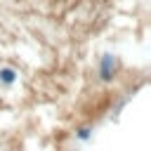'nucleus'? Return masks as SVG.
Segmentation results:
<instances>
[{
	"label": "nucleus",
	"instance_id": "nucleus-1",
	"mask_svg": "<svg viewBox=\"0 0 151 151\" xmlns=\"http://www.w3.org/2000/svg\"><path fill=\"white\" fill-rule=\"evenodd\" d=\"M113 68H116V59L111 57V54H104L101 57V64H99V76H101V80H111L113 78Z\"/></svg>",
	"mask_w": 151,
	"mask_h": 151
},
{
	"label": "nucleus",
	"instance_id": "nucleus-2",
	"mask_svg": "<svg viewBox=\"0 0 151 151\" xmlns=\"http://www.w3.org/2000/svg\"><path fill=\"white\" fill-rule=\"evenodd\" d=\"M0 80H2L5 85H12V83L17 80V71H14V68H9V66L0 68Z\"/></svg>",
	"mask_w": 151,
	"mask_h": 151
},
{
	"label": "nucleus",
	"instance_id": "nucleus-3",
	"mask_svg": "<svg viewBox=\"0 0 151 151\" xmlns=\"http://www.w3.org/2000/svg\"><path fill=\"white\" fill-rule=\"evenodd\" d=\"M90 132H92L90 127H83V130L78 132V139H83V142H85V139H90Z\"/></svg>",
	"mask_w": 151,
	"mask_h": 151
}]
</instances>
